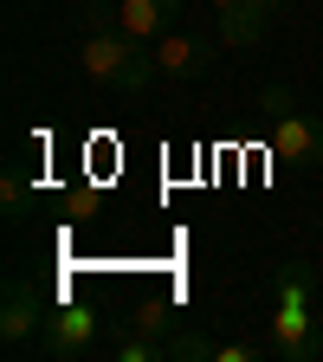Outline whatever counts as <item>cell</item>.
<instances>
[{"label": "cell", "mask_w": 323, "mask_h": 362, "mask_svg": "<svg viewBox=\"0 0 323 362\" xmlns=\"http://www.w3.org/2000/svg\"><path fill=\"white\" fill-rule=\"evenodd\" d=\"M104 349V317L90 310V304H59V310H45V324H39V356H52V362H84V356H98Z\"/></svg>", "instance_id": "277c9868"}, {"label": "cell", "mask_w": 323, "mask_h": 362, "mask_svg": "<svg viewBox=\"0 0 323 362\" xmlns=\"http://www.w3.org/2000/svg\"><path fill=\"white\" fill-rule=\"evenodd\" d=\"M71 26H78V39L84 33H117V0H78Z\"/></svg>", "instance_id": "8fae6325"}, {"label": "cell", "mask_w": 323, "mask_h": 362, "mask_svg": "<svg viewBox=\"0 0 323 362\" xmlns=\"http://www.w3.org/2000/svg\"><path fill=\"white\" fill-rule=\"evenodd\" d=\"M78 65H84V78L123 90V98H136V90H149L162 78L155 71V52H149V45H136L129 33H84L78 39Z\"/></svg>", "instance_id": "7a4b0ae2"}, {"label": "cell", "mask_w": 323, "mask_h": 362, "mask_svg": "<svg viewBox=\"0 0 323 362\" xmlns=\"http://www.w3.org/2000/svg\"><path fill=\"white\" fill-rule=\"evenodd\" d=\"M252 7H259L265 20H278V13H291V0H252Z\"/></svg>", "instance_id": "9a60e30c"}, {"label": "cell", "mask_w": 323, "mask_h": 362, "mask_svg": "<svg viewBox=\"0 0 323 362\" xmlns=\"http://www.w3.org/2000/svg\"><path fill=\"white\" fill-rule=\"evenodd\" d=\"M129 330H149V337H162L168 343V330H175V317H168V304H136L129 317H123Z\"/></svg>", "instance_id": "7c38bea8"}, {"label": "cell", "mask_w": 323, "mask_h": 362, "mask_svg": "<svg viewBox=\"0 0 323 362\" xmlns=\"http://www.w3.org/2000/svg\"><path fill=\"white\" fill-rule=\"evenodd\" d=\"M26 201H33V194H26V175H20V168H7V175H0V207H7V220H13V226L26 220Z\"/></svg>", "instance_id": "4fadbf2b"}, {"label": "cell", "mask_w": 323, "mask_h": 362, "mask_svg": "<svg viewBox=\"0 0 323 362\" xmlns=\"http://www.w3.org/2000/svg\"><path fill=\"white\" fill-rule=\"evenodd\" d=\"M45 310H52V304L39 298L33 279H7V298H0V349H7V356L33 349V343H39V324H45Z\"/></svg>", "instance_id": "5b68a950"}, {"label": "cell", "mask_w": 323, "mask_h": 362, "mask_svg": "<svg viewBox=\"0 0 323 362\" xmlns=\"http://www.w3.org/2000/svg\"><path fill=\"white\" fill-rule=\"evenodd\" d=\"M110 356H117V362H168V343L149 337V330H129V324H123V337L110 343Z\"/></svg>", "instance_id": "9c48e42d"}, {"label": "cell", "mask_w": 323, "mask_h": 362, "mask_svg": "<svg viewBox=\"0 0 323 362\" xmlns=\"http://www.w3.org/2000/svg\"><path fill=\"white\" fill-rule=\"evenodd\" d=\"M265 13L252 7V0H233V7H220V39L226 45H252V39H265Z\"/></svg>", "instance_id": "ba28073f"}, {"label": "cell", "mask_w": 323, "mask_h": 362, "mask_svg": "<svg viewBox=\"0 0 323 362\" xmlns=\"http://www.w3.org/2000/svg\"><path fill=\"white\" fill-rule=\"evenodd\" d=\"M265 349H271V337H265V343H252V337H226V343H220V356H213V362H259V356H265Z\"/></svg>", "instance_id": "5bb4252c"}, {"label": "cell", "mask_w": 323, "mask_h": 362, "mask_svg": "<svg viewBox=\"0 0 323 362\" xmlns=\"http://www.w3.org/2000/svg\"><path fill=\"white\" fill-rule=\"evenodd\" d=\"M220 343L201 337V330H168V362H213Z\"/></svg>", "instance_id": "30bf717a"}, {"label": "cell", "mask_w": 323, "mask_h": 362, "mask_svg": "<svg viewBox=\"0 0 323 362\" xmlns=\"http://www.w3.org/2000/svg\"><path fill=\"white\" fill-rule=\"evenodd\" d=\"M181 0H117V33H129L136 45H155L162 33H175Z\"/></svg>", "instance_id": "52a82bcc"}, {"label": "cell", "mask_w": 323, "mask_h": 362, "mask_svg": "<svg viewBox=\"0 0 323 362\" xmlns=\"http://www.w3.org/2000/svg\"><path fill=\"white\" fill-rule=\"evenodd\" d=\"M259 110H265L271 156L291 162V168H323V117H317V110H304L285 84H271L265 98H259Z\"/></svg>", "instance_id": "3957f363"}, {"label": "cell", "mask_w": 323, "mask_h": 362, "mask_svg": "<svg viewBox=\"0 0 323 362\" xmlns=\"http://www.w3.org/2000/svg\"><path fill=\"white\" fill-rule=\"evenodd\" d=\"M149 52H155V71L162 78H175V84H188V78H201L207 65H213V39L207 33H162L155 45H149Z\"/></svg>", "instance_id": "8992f818"}, {"label": "cell", "mask_w": 323, "mask_h": 362, "mask_svg": "<svg viewBox=\"0 0 323 362\" xmlns=\"http://www.w3.org/2000/svg\"><path fill=\"white\" fill-rule=\"evenodd\" d=\"M207 7H233V0H207Z\"/></svg>", "instance_id": "2e32d148"}, {"label": "cell", "mask_w": 323, "mask_h": 362, "mask_svg": "<svg viewBox=\"0 0 323 362\" xmlns=\"http://www.w3.org/2000/svg\"><path fill=\"white\" fill-rule=\"evenodd\" d=\"M271 356L278 362H317L323 356V330H317V310H310V291H317V272L310 265H271Z\"/></svg>", "instance_id": "6da1fadb"}]
</instances>
